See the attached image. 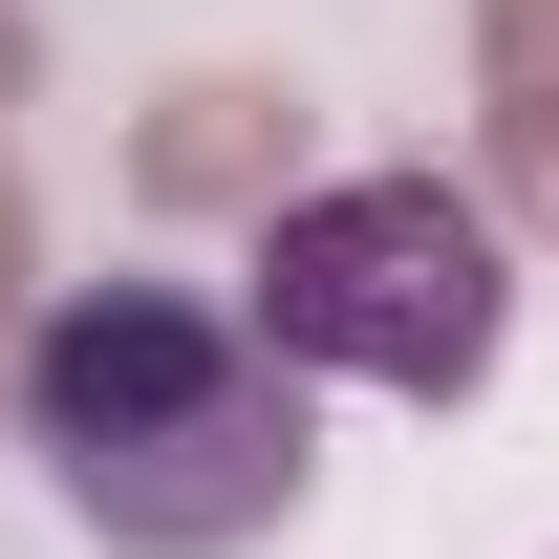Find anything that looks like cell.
<instances>
[{"mask_svg": "<svg viewBox=\"0 0 559 559\" xmlns=\"http://www.w3.org/2000/svg\"><path fill=\"white\" fill-rule=\"evenodd\" d=\"M301 388H388V409H474L516 345V237L452 173H323L259 215V259L215 280Z\"/></svg>", "mask_w": 559, "mask_h": 559, "instance_id": "cell-2", "label": "cell"}, {"mask_svg": "<svg viewBox=\"0 0 559 559\" xmlns=\"http://www.w3.org/2000/svg\"><path fill=\"white\" fill-rule=\"evenodd\" d=\"M22 452L108 559H259L323 495V388L215 280H66L22 323Z\"/></svg>", "mask_w": 559, "mask_h": 559, "instance_id": "cell-1", "label": "cell"}]
</instances>
